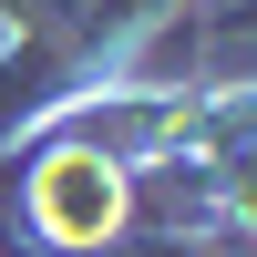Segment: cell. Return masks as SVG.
Listing matches in <instances>:
<instances>
[{
	"mask_svg": "<svg viewBox=\"0 0 257 257\" xmlns=\"http://www.w3.org/2000/svg\"><path fill=\"white\" fill-rule=\"evenodd\" d=\"M21 226H31V247L93 257V247L123 226V155H113L103 134H82V144H41L31 175H21Z\"/></svg>",
	"mask_w": 257,
	"mask_h": 257,
	"instance_id": "6da1fadb",
	"label": "cell"
},
{
	"mask_svg": "<svg viewBox=\"0 0 257 257\" xmlns=\"http://www.w3.org/2000/svg\"><path fill=\"white\" fill-rule=\"evenodd\" d=\"M226 206L257 226V155H237V165H226Z\"/></svg>",
	"mask_w": 257,
	"mask_h": 257,
	"instance_id": "7a4b0ae2",
	"label": "cell"
}]
</instances>
